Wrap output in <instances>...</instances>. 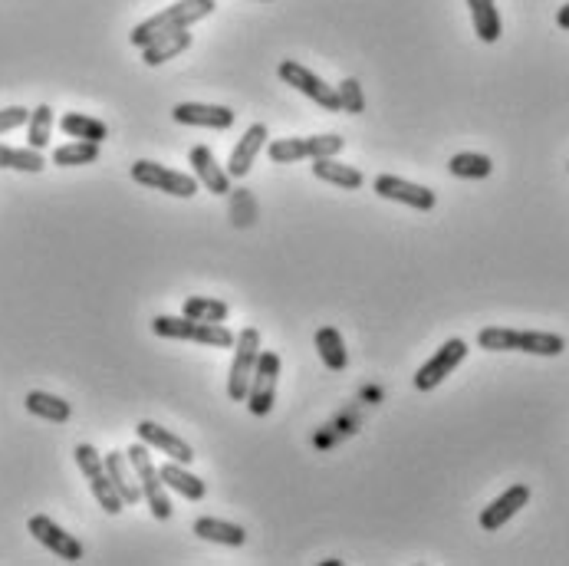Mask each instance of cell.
<instances>
[{
	"label": "cell",
	"instance_id": "cell-1",
	"mask_svg": "<svg viewBox=\"0 0 569 566\" xmlns=\"http://www.w3.org/2000/svg\"><path fill=\"white\" fill-rule=\"evenodd\" d=\"M214 0H178V4L165 7L162 14H155L149 20H142L139 27L129 33L132 47H149L152 40L165 37V33H175V30H188L191 24H198V20L211 17L214 14Z\"/></svg>",
	"mask_w": 569,
	"mask_h": 566
},
{
	"label": "cell",
	"instance_id": "cell-2",
	"mask_svg": "<svg viewBox=\"0 0 569 566\" xmlns=\"http://www.w3.org/2000/svg\"><path fill=\"white\" fill-rule=\"evenodd\" d=\"M152 330L162 339H181V343H201L214 349H231L237 339L221 323H201V320H188V316H155Z\"/></svg>",
	"mask_w": 569,
	"mask_h": 566
},
{
	"label": "cell",
	"instance_id": "cell-3",
	"mask_svg": "<svg viewBox=\"0 0 569 566\" xmlns=\"http://www.w3.org/2000/svg\"><path fill=\"white\" fill-rule=\"evenodd\" d=\"M129 461H132V471L135 478H139V488H142V501H149V511L155 520H168L175 514V504L172 497H168V488L162 481V474H158V468L152 464V455H149V445H132L129 451Z\"/></svg>",
	"mask_w": 569,
	"mask_h": 566
},
{
	"label": "cell",
	"instance_id": "cell-4",
	"mask_svg": "<svg viewBox=\"0 0 569 566\" xmlns=\"http://www.w3.org/2000/svg\"><path fill=\"white\" fill-rule=\"evenodd\" d=\"M257 359H260V333L254 326H244L234 339V366H231V376H227V395H231V402H247Z\"/></svg>",
	"mask_w": 569,
	"mask_h": 566
},
{
	"label": "cell",
	"instance_id": "cell-5",
	"mask_svg": "<svg viewBox=\"0 0 569 566\" xmlns=\"http://www.w3.org/2000/svg\"><path fill=\"white\" fill-rule=\"evenodd\" d=\"M76 464L79 471H83V478L89 481V491H93V497L99 501V507L106 514H122V497L116 491V484H112L109 471H106V461H102V455L93 448V445H76Z\"/></svg>",
	"mask_w": 569,
	"mask_h": 566
},
{
	"label": "cell",
	"instance_id": "cell-6",
	"mask_svg": "<svg viewBox=\"0 0 569 566\" xmlns=\"http://www.w3.org/2000/svg\"><path fill=\"white\" fill-rule=\"evenodd\" d=\"M346 149V142L339 135H310V139H273L267 145L270 162L290 165L300 158H336Z\"/></svg>",
	"mask_w": 569,
	"mask_h": 566
},
{
	"label": "cell",
	"instance_id": "cell-7",
	"mask_svg": "<svg viewBox=\"0 0 569 566\" xmlns=\"http://www.w3.org/2000/svg\"><path fill=\"white\" fill-rule=\"evenodd\" d=\"M132 181H139V185L152 188V191H165V195H175V198H195L198 195V178L195 175L175 172V168L149 162V158H142V162L132 165Z\"/></svg>",
	"mask_w": 569,
	"mask_h": 566
},
{
	"label": "cell",
	"instance_id": "cell-8",
	"mask_svg": "<svg viewBox=\"0 0 569 566\" xmlns=\"http://www.w3.org/2000/svg\"><path fill=\"white\" fill-rule=\"evenodd\" d=\"M277 379H280V356L260 349L254 382H250V392H247V412L250 415H257V418L270 415L273 399H277Z\"/></svg>",
	"mask_w": 569,
	"mask_h": 566
},
{
	"label": "cell",
	"instance_id": "cell-9",
	"mask_svg": "<svg viewBox=\"0 0 569 566\" xmlns=\"http://www.w3.org/2000/svg\"><path fill=\"white\" fill-rule=\"evenodd\" d=\"M280 79H283V83H287V86L297 89V93L310 96L320 109H326V112H343V106H339V93H336V89H333V86H326L323 79L316 76V73L306 70L303 63H297V60H283V63H280Z\"/></svg>",
	"mask_w": 569,
	"mask_h": 566
},
{
	"label": "cell",
	"instance_id": "cell-10",
	"mask_svg": "<svg viewBox=\"0 0 569 566\" xmlns=\"http://www.w3.org/2000/svg\"><path fill=\"white\" fill-rule=\"evenodd\" d=\"M464 359H468V343H464V339H448V343L441 346L438 353L431 356L425 366L415 372V389H418V392L438 389L441 382H445L451 372L461 366Z\"/></svg>",
	"mask_w": 569,
	"mask_h": 566
},
{
	"label": "cell",
	"instance_id": "cell-11",
	"mask_svg": "<svg viewBox=\"0 0 569 566\" xmlns=\"http://www.w3.org/2000/svg\"><path fill=\"white\" fill-rule=\"evenodd\" d=\"M27 530L33 534V540L43 543V547H47L50 553H56L60 560H66V563H79V560H83V553H86L83 543H79L73 534H66V530L56 524V520L37 514V517H30Z\"/></svg>",
	"mask_w": 569,
	"mask_h": 566
},
{
	"label": "cell",
	"instance_id": "cell-12",
	"mask_svg": "<svg viewBox=\"0 0 569 566\" xmlns=\"http://www.w3.org/2000/svg\"><path fill=\"white\" fill-rule=\"evenodd\" d=\"M375 195L398 201V205H408L415 211H431L438 205L435 191L425 188V185H415V181L398 178V175H379V178H375Z\"/></svg>",
	"mask_w": 569,
	"mask_h": 566
},
{
	"label": "cell",
	"instance_id": "cell-13",
	"mask_svg": "<svg viewBox=\"0 0 569 566\" xmlns=\"http://www.w3.org/2000/svg\"><path fill=\"white\" fill-rule=\"evenodd\" d=\"M172 119L178 126H198V129H231L234 112L227 106H208V103H178L172 109Z\"/></svg>",
	"mask_w": 569,
	"mask_h": 566
},
{
	"label": "cell",
	"instance_id": "cell-14",
	"mask_svg": "<svg viewBox=\"0 0 569 566\" xmlns=\"http://www.w3.org/2000/svg\"><path fill=\"white\" fill-rule=\"evenodd\" d=\"M135 432H139V441H142V445L165 451L168 458L178 461V464H185V468L198 458L195 451H191V445H188L185 438H178L175 432H168V428L155 425V422H139V428H135Z\"/></svg>",
	"mask_w": 569,
	"mask_h": 566
},
{
	"label": "cell",
	"instance_id": "cell-15",
	"mask_svg": "<svg viewBox=\"0 0 569 566\" xmlns=\"http://www.w3.org/2000/svg\"><path fill=\"white\" fill-rule=\"evenodd\" d=\"M527 501H530L527 484H514V488H507L504 494L497 497V501H491L484 507V511H481V527L484 530H500L510 517H517L523 507H527Z\"/></svg>",
	"mask_w": 569,
	"mask_h": 566
},
{
	"label": "cell",
	"instance_id": "cell-16",
	"mask_svg": "<svg viewBox=\"0 0 569 566\" xmlns=\"http://www.w3.org/2000/svg\"><path fill=\"white\" fill-rule=\"evenodd\" d=\"M267 135H270V132H267L264 122L250 126V129L244 132V139L234 145L231 158H227V175H231V178H247L250 168H254V162H257L260 149L267 145Z\"/></svg>",
	"mask_w": 569,
	"mask_h": 566
},
{
	"label": "cell",
	"instance_id": "cell-17",
	"mask_svg": "<svg viewBox=\"0 0 569 566\" xmlns=\"http://www.w3.org/2000/svg\"><path fill=\"white\" fill-rule=\"evenodd\" d=\"M188 162L195 168L198 185L208 188L211 195H227V191H231V175H227V168L218 165V158H214L208 145H195L188 155Z\"/></svg>",
	"mask_w": 569,
	"mask_h": 566
},
{
	"label": "cell",
	"instance_id": "cell-18",
	"mask_svg": "<svg viewBox=\"0 0 569 566\" xmlns=\"http://www.w3.org/2000/svg\"><path fill=\"white\" fill-rule=\"evenodd\" d=\"M106 471H109V478H112V484H116V491H119V497H122V504L125 507H135L142 501V488H139V481L132 478V461H129V455H125V451H109L106 458Z\"/></svg>",
	"mask_w": 569,
	"mask_h": 566
},
{
	"label": "cell",
	"instance_id": "cell-19",
	"mask_svg": "<svg viewBox=\"0 0 569 566\" xmlns=\"http://www.w3.org/2000/svg\"><path fill=\"white\" fill-rule=\"evenodd\" d=\"M158 474H162L165 488L181 494L185 501H201V497L208 494V484H204L201 478H195L191 471H185V464H178V461H168L165 468H158Z\"/></svg>",
	"mask_w": 569,
	"mask_h": 566
},
{
	"label": "cell",
	"instance_id": "cell-20",
	"mask_svg": "<svg viewBox=\"0 0 569 566\" xmlns=\"http://www.w3.org/2000/svg\"><path fill=\"white\" fill-rule=\"evenodd\" d=\"M188 47H191V33L188 30L165 33V37L152 40L149 47H142V63L145 66H162L165 60H175V56L185 53Z\"/></svg>",
	"mask_w": 569,
	"mask_h": 566
},
{
	"label": "cell",
	"instance_id": "cell-21",
	"mask_svg": "<svg viewBox=\"0 0 569 566\" xmlns=\"http://www.w3.org/2000/svg\"><path fill=\"white\" fill-rule=\"evenodd\" d=\"M316 353H320L323 366L333 369V372H343L349 366L343 333H339L336 326H320V330H316Z\"/></svg>",
	"mask_w": 569,
	"mask_h": 566
},
{
	"label": "cell",
	"instance_id": "cell-22",
	"mask_svg": "<svg viewBox=\"0 0 569 566\" xmlns=\"http://www.w3.org/2000/svg\"><path fill=\"white\" fill-rule=\"evenodd\" d=\"M313 175L320 181H329V185L343 188V191L362 188V172H359V168L336 162V158H313Z\"/></svg>",
	"mask_w": 569,
	"mask_h": 566
},
{
	"label": "cell",
	"instance_id": "cell-23",
	"mask_svg": "<svg viewBox=\"0 0 569 566\" xmlns=\"http://www.w3.org/2000/svg\"><path fill=\"white\" fill-rule=\"evenodd\" d=\"M195 534L201 540L224 543V547H244V540H247V530L241 524H227V520H218V517L195 520Z\"/></svg>",
	"mask_w": 569,
	"mask_h": 566
},
{
	"label": "cell",
	"instance_id": "cell-24",
	"mask_svg": "<svg viewBox=\"0 0 569 566\" xmlns=\"http://www.w3.org/2000/svg\"><path fill=\"white\" fill-rule=\"evenodd\" d=\"M60 129L70 135V139H83V142H99L102 145L109 139L106 122L86 116V112H66V116L60 119Z\"/></svg>",
	"mask_w": 569,
	"mask_h": 566
},
{
	"label": "cell",
	"instance_id": "cell-25",
	"mask_svg": "<svg viewBox=\"0 0 569 566\" xmlns=\"http://www.w3.org/2000/svg\"><path fill=\"white\" fill-rule=\"evenodd\" d=\"M24 405L30 415L47 418V422H56V425L70 422V415H73L70 402H63L60 395H50V392H30Z\"/></svg>",
	"mask_w": 569,
	"mask_h": 566
},
{
	"label": "cell",
	"instance_id": "cell-26",
	"mask_svg": "<svg viewBox=\"0 0 569 566\" xmlns=\"http://www.w3.org/2000/svg\"><path fill=\"white\" fill-rule=\"evenodd\" d=\"M471 7V20H474V33L481 37L484 43H497L500 40V14H497V4L494 0H468Z\"/></svg>",
	"mask_w": 569,
	"mask_h": 566
},
{
	"label": "cell",
	"instance_id": "cell-27",
	"mask_svg": "<svg viewBox=\"0 0 569 566\" xmlns=\"http://www.w3.org/2000/svg\"><path fill=\"white\" fill-rule=\"evenodd\" d=\"M448 172L454 178H491L494 162L481 152H458L448 162Z\"/></svg>",
	"mask_w": 569,
	"mask_h": 566
},
{
	"label": "cell",
	"instance_id": "cell-28",
	"mask_svg": "<svg viewBox=\"0 0 569 566\" xmlns=\"http://www.w3.org/2000/svg\"><path fill=\"white\" fill-rule=\"evenodd\" d=\"M96 158H99V142L76 139V142H70V145H60V149L53 152V165L76 168V165H93Z\"/></svg>",
	"mask_w": 569,
	"mask_h": 566
},
{
	"label": "cell",
	"instance_id": "cell-29",
	"mask_svg": "<svg viewBox=\"0 0 569 566\" xmlns=\"http://www.w3.org/2000/svg\"><path fill=\"white\" fill-rule=\"evenodd\" d=\"M181 316H188V320H201V323H224L227 320V303L214 300V297H188L185 307H181Z\"/></svg>",
	"mask_w": 569,
	"mask_h": 566
},
{
	"label": "cell",
	"instance_id": "cell-30",
	"mask_svg": "<svg viewBox=\"0 0 569 566\" xmlns=\"http://www.w3.org/2000/svg\"><path fill=\"white\" fill-rule=\"evenodd\" d=\"M517 349L530 356H560L566 349V339L556 333H520Z\"/></svg>",
	"mask_w": 569,
	"mask_h": 566
},
{
	"label": "cell",
	"instance_id": "cell-31",
	"mask_svg": "<svg viewBox=\"0 0 569 566\" xmlns=\"http://www.w3.org/2000/svg\"><path fill=\"white\" fill-rule=\"evenodd\" d=\"M50 132H53V109L50 106H37L27 119V145L30 149L43 152L50 145Z\"/></svg>",
	"mask_w": 569,
	"mask_h": 566
},
{
	"label": "cell",
	"instance_id": "cell-32",
	"mask_svg": "<svg viewBox=\"0 0 569 566\" xmlns=\"http://www.w3.org/2000/svg\"><path fill=\"white\" fill-rule=\"evenodd\" d=\"M43 152L37 149H10V145H0V168H17V172H43Z\"/></svg>",
	"mask_w": 569,
	"mask_h": 566
},
{
	"label": "cell",
	"instance_id": "cell-33",
	"mask_svg": "<svg viewBox=\"0 0 569 566\" xmlns=\"http://www.w3.org/2000/svg\"><path fill=\"white\" fill-rule=\"evenodd\" d=\"M517 330L510 326H487V330L477 333V346L487 349V353H514L517 349Z\"/></svg>",
	"mask_w": 569,
	"mask_h": 566
},
{
	"label": "cell",
	"instance_id": "cell-34",
	"mask_svg": "<svg viewBox=\"0 0 569 566\" xmlns=\"http://www.w3.org/2000/svg\"><path fill=\"white\" fill-rule=\"evenodd\" d=\"M339 93V106H343V112H349V116H359V112H366V96H362V86L359 79H343V83L336 86Z\"/></svg>",
	"mask_w": 569,
	"mask_h": 566
},
{
	"label": "cell",
	"instance_id": "cell-35",
	"mask_svg": "<svg viewBox=\"0 0 569 566\" xmlns=\"http://www.w3.org/2000/svg\"><path fill=\"white\" fill-rule=\"evenodd\" d=\"M27 119H30V109H24V106H7V109H0V135L10 132V129L27 126Z\"/></svg>",
	"mask_w": 569,
	"mask_h": 566
},
{
	"label": "cell",
	"instance_id": "cell-36",
	"mask_svg": "<svg viewBox=\"0 0 569 566\" xmlns=\"http://www.w3.org/2000/svg\"><path fill=\"white\" fill-rule=\"evenodd\" d=\"M556 24H560L563 30H569V4L560 7V14H556Z\"/></svg>",
	"mask_w": 569,
	"mask_h": 566
}]
</instances>
